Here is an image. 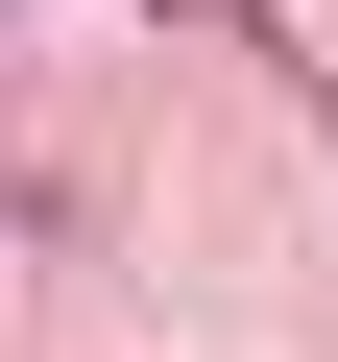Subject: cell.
<instances>
[]
</instances>
